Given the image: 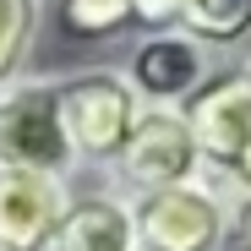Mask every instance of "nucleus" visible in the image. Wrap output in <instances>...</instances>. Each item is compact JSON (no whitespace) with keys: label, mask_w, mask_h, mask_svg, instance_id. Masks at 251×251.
<instances>
[{"label":"nucleus","mask_w":251,"mask_h":251,"mask_svg":"<svg viewBox=\"0 0 251 251\" xmlns=\"http://www.w3.org/2000/svg\"><path fill=\"white\" fill-rule=\"evenodd\" d=\"M240 251H251V235H246V246H240Z\"/></svg>","instance_id":"4468645a"},{"label":"nucleus","mask_w":251,"mask_h":251,"mask_svg":"<svg viewBox=\"0 0 251 251\" xmlns=\"http://www.w3.org/2000/svg\"><path fill=\"white\" fill-rule=\"evenodd\" d=\"M180 115H186V131L202 153V180H207L251 142V66L207 71V82L180 104Z\"/></svg>","instance_id":"39448f33"},{"label":"nucleus","mask_w":251,"mask_h":251,"mask_svg":"<svg viewBox=\"0 0 251 251\" xmlns=\"http://www.w3.org/2000/svg\"><path fill=\"white\" fill-rule=\"evenodd\" d=\"M131 207V235L137 251H224L235 207L207 186H170V191H142Z\"/></svg>","instance_id":"f03ea898"},{"label":"nucleus","mask_w":251,"mask_h":251,"mask_svg":"<svg viewBox=\"0 0 251 251\" xmlns=\"http://www.w3.org/2000/svg\"><path fill=\"white\" fill-rule=\"evenodd\" d=\"M175 27L197 44H219V50H235L251 38V0H180L175 6Z\"/></svg>","instance_id":"1a4fd4ad"},{"label":"nucleus","mask_w":251,"mask_h":251,"mask_svg":"<svg viewBox=\"0 0 251 251\" xmlns=\"http://www.w3.org/2000/svg\"><path fill=\"white\" fill-rule=\"evenodd\" d=\"M126 88L137 93L142 109H180L202 82H207V50L197 38H186L180 27H164L153 38H142L131 66L120 71Z\"/></svg>","instance_id":"423d86ee"},{"label":"nucleus","mask_w":251,"mask_h":251,"mask_svg":"<svg viewBox=\"0 0 251 251\" xmlns=\"http://www.w3.org/2000/svg\"><path fill=\"white\" fill-rule=\"evenodd\" d=\"M207 186H213L229 207H251V142L224 164V170H213V180H207Z\"/></svg>","instance_id":"f8f14e48"},{"label":"nucleus","mask_w":251,"mask_h":251,"mask_svg":"<svg viewBox=\"0 0 251 251\" xmlns=\"http://www.w3.org/2000/svg\"><path fill=\"white\" fill-rule=\"evenodd\" d=\"M38 33V0H0V88H11L17 66L33 50Z\"/></svg>","instance_id":"9d476101"},{"label":"nucleus","mask_w":251,"mask_h":251,"mask_svg":"<svg viewBox=\"0 0 251 251\" xmlns=\"http://www.w3.org/2000/svg\"><path fill=\"white\" fill-rule=\"evenodd\" d=\"M131 17V0H66V27L76 38H104V33H120Z\"/></svg>","instance_id":"9b49d317"},{"label":"nucleus","mask_w":251,"mask_h":251,"mask_svg":"<svg viewBox=\"0 0 251 251\" xmlns=\"http://www.w3.org/2000/svg\"><path fill=\"white\" fill-rule=\"evenodd\" d=\"M115 175L137 197L202 180V153L186 131V115L180 109H142L126 148H120V158H115Z\"/></svg>","instance_id":"20e7f679"},{"label":"nucleus","mask_w":251,"mask_h":251,"mask_svg":"<svg viewBox=\"0 0 251 251\" xmlns=\"http://www.w3.org/2000/svg\"><path fill=\"white\" fill-rule=\"evenodd\" d=\"M71 148L60 131V99L55 82H11L0 88V170H33L60 175L71 170Z\"/></svg>","instance_id":"7ed1b4c3"},{"label":"nucleus","mask_w":251,"mask_h":251,"mask_svg":"<svg viewBox=\"0 0 251 251\" xmlns=\"http://www.w3.org/2000/svg\"><path fill=\"white\" fill-rule=\"evenodd\" d=\"M71 191L60 175L0 170V251H50Z\"/></svg>","instance_id":"0eeeda50"},{"label":"nucleus","mask_w":251,"mask_h":251,"mask_svg":"<svg viewBox=\"0 0 251 251\" xmlns=\"http://www.w3.org/2000/svg\"><path fill=\"white\" fill-rule=\"evenodd\" d=\"M55 99H60V131L76 164H115L142 115L120 71H76L55 82Z\"/></svg>","instance_id":"f257e3e1"},{"label":"nucleus","mask_w":251,"mask_h":251,"mask_svg":"<svg viewBox=\"0 0 251 251\" xmlns=\"http://www.w3.org/2000/svg\"><path fill=\"white\" fill-rule=\"evenodd\" d=\"M50 251H137L131 207L120 197H71Z\"/></svg>","instance_id":"6e6552de"},{"label":"nucleus","mask_w":251,"mask_h":251,"mask_svg":"<svg viewBox=\"0 0 251 251\" xmlns=\"http://www.w3.org/2000/svg\"><path fill=\"white\" fill-rule=\"evenodd\" d=\"M175 6H180V0H131V17L164 33V27H175Z\"/></svg>","instance_id":"ddd939ff"}]
</instances>
